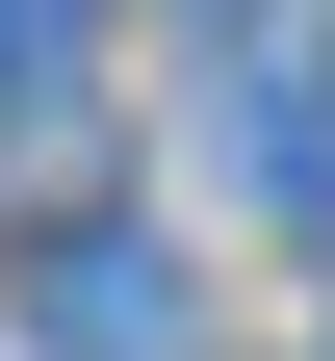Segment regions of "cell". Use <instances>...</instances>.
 Here are the masks:
<instances>
[{
  "label": "cell",
  "mask_w": 335,
  "mask_h": 361,
  "mask_svg": "<svg viewBox=\"0 0 335 361\" xmlns=\"http://www.w3.org/2000/svg\"><path fill=\"white\" fill-rule=\"evenodd\" d=\"M78 26H104V0H0V104H52V78H78Z\"/></svg>",
  "instance_id": "3"
},
{
  "label": "cell",
  "mask_w": 335,
  "mask_h": 361,
  "mask_svg": "<svg viewBox=\"0 0 335 361\" xmlns=\"http://www.w3.org/2000/svg\"><path fill=\"white\" fill-rule=\"evenodd\" d=\"M26 361H207L181 336V258L155 233H52L26 258Z\"/></svg>",
  "instance_id": "1"
},
{
  "label": "cell",
  "mask_w": 335,
  "mask_h": 361,
  "mask_svg": "<svg viewBox=\"0 0 335 361\" xmlns=\"http://www.w3.org/2000/svg\"><path fill=\"white\" fill-rule=\"evenodd\" d=\"M232 155H258L284 207H335V78H258V104H232Z\"/></svg>",
  "instance_id": "2"
}]
</instances>
